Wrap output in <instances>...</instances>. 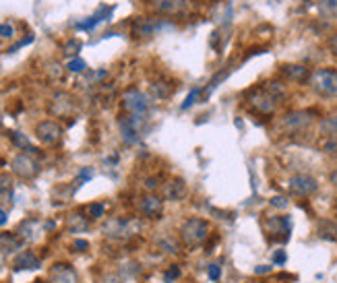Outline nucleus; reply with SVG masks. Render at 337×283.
<instances>
[{
	"instance_id": "f257e3e1",
	"label": "nucleus",
	"mask_w": 337,
	"mask_h": 283,
	"mask_svg": "<svg viewBox=\"0 0 337 283\" xmlns=\"http://www.w3.org/2000/svg\"><path fill=\"white\" fill-rule=\"evenodd\" d=\"M285 97V87L280 81H267L263 85H256L246 93V106L253 114L261 118H269L275 114L277 104Z\"/></svg>"
},
{
	"instance_id": "f03ea898",
	"label": "nucleus",
	"mask_w": 337,
	"mask_h": 283,
	"mask_svg": "<svg viewBox=\"0 0 337 283\" xmlns=\"http://www.w3.org/2000/svg\"><path fill=\"white\" fill-rule=\"evenodd\" d=\"M209 231H211V226L209 221L203 219V217H188L182 221L180 229H178V238H180L182 246L186 250H197L201 248L207 238H209Z\"/></svg>"
},
{
	"instance_id": "7ed1b4c3",
	"label": "nucleus",
	"mask_w": 337,
	"mask_h": 283,
	"mask_svg": "<svg viewBox=\"0 0 337 283\" xmlns=\"http://www.w3.org/2000/svg\"><path fill=\"white\" fill-rule=\"evenodd\" d=\"M309 87L316 95L325 99H337V70L335 68H316L309 77Z\"/></svg>"
},
{
	"instance_id": "20e7f679",
	"label": "nucleus",
	"mask_w": 337,
	"mask_h": 283,
	"mask_svg": "<svg viewBox=\"0 0 337 283\" xmlns=\"http://www.w3.org/2000/svg\"><path fill=\"white\" fill-rule=\"evenodd\" d=\"M316 116H319L316 110H292V112H287V114H283L280 118L277 126H280V130H283V133H287V135H296V133L306 130L310 124H314Z\"/></svg>"
},
{
	"instance_id": "39448f33",
	"label": "nucleus",
	"mask_w": 337,
	"mask_h": 283,
	"mask_svg": "<svg viewBox=\"0 0 337 283\" xmlns=\"http://www.w3.org/2000/svg\"><path fill=\"white\" fill-rule=\"evenodd\" d=\"M287 190H290V195L296 198H309V197L316 195L319 182L309 174H294L290 178V182H287Z\"/></svg>"
},
{
	"instance_id": "423d86ee",
	"label": "nucleus",
	"mask_w": 337,
	"mask_h": 283,
	"mask_svg": "<svg viewBox=\"0 0 337 283\" xmlns=\"http://www.w3.org/2000/svg\"><path fill=\"white\" fill-rule=\"evenodd\" d=\"M265 231L275 242H287L292 234V219L287 215H273L265 219Z\"/></svg>"
},
{
	"instance_id": "0eeeda50",
	"label": "nucleus",
	"mask_w": 337,
	"mask_h": 283,
	"mask_svg": "<svg viewBox=\"0 0 337 283\" xmlns=\"http://www.w3.org/2000/svg\"><path fill=\"white\" fill-rule=\"evenodd\" d=\"M143 120H145V116H141V114H126L120 118V135L124 139V143L135 145L141 141Z\"/></svg>"
},
{
	"instance_id": "6e6552de",
	"label": "nucleus",
	"mask_w": 337,
	"mask_h": 283,
	"mask_svg": "<svg viewBox=\"0 0 337 283\" xmlns=\"http://www.w3.org/2000/svg\"><path fill=\"white\" fill-rule=\"evenodd\" d=\"M122 106L128 114H141L145 116L147 114V110L151 108V99L149 95H145L143 91H139L137 87L133 89H128L126 93L122 95Z\"/></svg>"
},
{
	"instance_id": "1a4fd4ad",
	"label": "nucleus",
	"mask_w": 337,
	"mask_h": 283,
	"mask_svg": "<svg viewBox=\"0 0 337 283\" xmlns=\"http://www.w3.org/2000/svg\"><path fill=\"white\" fill-rule=\"evenodd\" d=\"M164 203H166V198L160 197V195H145L141 200H139V213H141L143 217L147 219H157V217H162L164 213Z\"/></svg>"
},
{
	"instance_id": "9d476101",
	"label": "nucleus",
	"mask_w": 337,
	"mask_h": 283,
	"mask_svg": "<svg viewBox=\"0 0 337 283\" xmlns=\"http://www.w3.org/2000/svg\"><path fill=\"white\" fill-rule=\"evenodd\" d=\"M13 171L19 176V178H23V180H31L37 176V171H39V166H37V161L31 157V155H27V153H21V155H17L13 159V164H11Z\"/></svg>"
},
{
	"instance_id": "9b49d317",
	"label": "nucleus",
	"mask_w": 337,
	"mask_h": 283,
	"mask_svg": "<svg viewBox=\"0 0 337 283\" xmlns=\"http://www.w3.org/2000/svg\"><path fill=\"white\" fill-rule=\"evenodd\" d=\"M35 135L44 145H56L62 139V126L56 124L54 120H44L35 126Z\"/></svg>"
},
{
	"instance_id": "f8f14e48",
	"label": "nucleus",
	"mask_w": 337,
	"mask_h": 283,
	"mask_svg": "<svg viewBox=\"0 0 337 283\" xmlns=\"http://www.w3.org/2000/svg\"><path fill=\"white\" fill-rule=\"evenodd\" d=\"M162 29L160 19H151V17H139L133 21V35L135 37H151Z\"/></svg>"
},
{
	"instance_id": "ddd939ff",
	"label": "nucleus",
	"mask_w": 337,
	"mask_h": 283,
	"mask_svg": "<svg viewBox=\"0 0 337 283\" xmlns=\"http://www.w3.org/2000/svg\"><path fill=\"white\" fill-rule=\"evenodd\" d=\"M280 77H283L285 81H292V83H306L310 73L302 64H283L280 66Z\"/></svg>"
},
{
	"instance_id": "4468645a",
	"label": "nucleus",
	"mask_w": 337,
	"mask_h": 283,
	"mask_svg": "<svg viewBox=\"0 0 337 283\" xmlns=\"http://www.w3.org/2000/svg\"><path fill=\"white\" fill-rule=\"evenodd\" d=\"M13 267H15V271H35V269L42 267V260L35 256V252L23 250V252H19V255L15 256Z\"/></svg>"
},
{
	"instance_id": "2eb2a0df",
	"label": "nucleus",
	"mask_w": 337,
	"mask_h": 283,
	"mask_svg": "<svg viewBox=\"0 0 337 283\" xmlns=\"http://www.w3.org/2000/svg\"><path fill=\"white\" fill-rule=\"evenodd\" d=\"M188 0H153V8L162 15H180L186 11Z\"/></svg>"
},
{
	"instance_id": "dca6fc26",
	"label": "nucleus",
	"mask_w": 337,
	"mask_h": 283,
	"mask_svg": "<svg viewBox=\"0 0 337 283\" xmlns=\"http://www.w3.org/2000/svg\"><path fill=\"white\" fill-rule=\"evenodd\" d=\"M131 234H135V229H133V221L128 219H114L106 227V236L110 238H128Z\"/></svg>"
},
{
	"instance_id": "f3484780",
	"label": "nucleus",
	"mask_w": 337,
	"mask_h": 283,
	"mask_svg": "<svg viewBox=\"0 0 337 283\" xmlns=\"http://www.w3.org/2000/svg\"><path fill=\"white\" fill-rule=\"evenodd\" d=\"M52 283H77V273L66 262H56L52 267Z\"/></svg>"
},
{
	"instance_id": "a211bd4d",
	"label": "nucleus",
	"mask_w": 337,
	"mask_h": 283,
	"mask_svg": "<svg viewBox=\"0 0 337 283\" xmlns=\"http://www.w3.org/2000/svg\"><path fill=\"white\" fill-rule=\"evenodd\" d=\"M112 11H114V6H100V11H97L95 15H91V17H89L87 21H83V23H77L75 27H77V29H81V31H91V29H93V27H97L102 21H106V19H110Z\"/></svg>"
},
{
	"instance_id": "6ab92c4d",
	"label": "nucleus",
	"mask_w": 337,
	"mask_h": 283,
	"mask_svg": "<svg viewBox=\"0 0 337 283\" xmlns=\"http://www.w3.org/2000/svg\"><path fill=\"white\" fill-rule=\"evenodd\" d=\"M186 197V184L182 178H174L164 186V198L166 200H182Z\"/></svg>"
},
{
	"instance_id": "aec40b11",
	"label": "nucleus",
	"mask_w": 337,
	"mask_h": 283,
	"mask_svg": "<svg viewBox=\"0 0 337 283\" xmlns=\"http://www.w3.org/2000/svg\"><path fill=\"white\" fill-rule=\"evenodd\" d=\"M23 248V238L19 234H11V231H6V234H0V250L6 252V255H13V252L21 250Z\"/></svg>"
},
{
	"instance_id": "412c9836",
	"label": "nucleus",
	"mask_w": 337,
	"mask_h": 283,
	"mask_svg": "<svg viewBox=\"0 0 337 283\" xmlns=\"http://www.w3.org/2000/svg\"><path fill=\"white\" fill-rule=\"evenodd\" d=\"M316 234L323 240H329V242H337V224L331 219H321L316 224Z\"/></svg>"
},
{
	"instance_id": "4be33fe9",
	"label": "nucleus",
	"mask_w": 337,
	"mask_h": 283,
	"mask_svg": "<svg viewBox=\"0 0 337 283\" xmlns=\"http://www.w3.org/2000/svg\"><path fill=\"white\" fill-rule=\"evenodd\" d=\"M180 238H174L170 234H166L162 238H157V246H160V250L168 252V255H178L180 252Z\"/></svg>"
},
{
	"instance_id": "5701e85b",
	"label": "nucleus",
	"mask_w": 337,
	"mask_h": 283,
	"mask_svg": "<svg viewBox=\"0 0 337 283\" xmlns=\"http://www.w3.org/2000/svg\"><path fill=\"white\" fill-rule=\"evenodd\" d=\"M319 130L323 137H337V114L323 118L319 124Z\"/></svg>"
},
{
	"instance_id": "b1692460",
	"label": "nucleus",
	"mask_w": 337,
	"mask_h": 283,
	"mask_svg": "<svg viewBox=\"0 0 337 283\" xmlns=\"http://www.w3.org/2000/svg\"><path fill=\"white\" fill-rule=\"evenodd\" d=\"M172 91H174V85L170 83H164V81H160V83H153L151 85V95L155 99H168L172 95Z\"/></svg>"
},
{
	"instance_id": "393cba45",
	"label": "nucleus",
	"mask_w": 337,
	"mask_h": 283,
	"mask_svg": "<svg viewBox=\"0 0 337 283\" xmlns=\"http://www.w3.org/2000/svg\"><path fill=\"white\" fill-rule=\"evenodd\" d=\"M8 139H11L17 147H21V149L29 151V153H35V147H33L31 143H29V139H27V137H23L21 133H17V130H8Z\"/></svg>"
},
{
	"instance_id": "a878e982",
	"label": "nucleus",
	"mask_w": 337,
	"mask_h": 283,
	"mask_svg": "<svg viewBox=\"0 0 337 283\" xmlns=\"http://www.w3.org/2000/svg\"><path fill=\"white\" fill-rule=\"evenodd\" d=\"M319 13L325 19L337 17V0H321L319 2Z\"/></svg>"
},
{
	"instance_id": "bb28decb",
	"label": "nucleus",
	"mask_w": 337,
	"mask_h": 283,
	"mask_svg": "<svg viewBox=\"0 0 337 283\" xmlns=\"http://www.w3.org/2000/svg\"><path fill=\"white\" fill-rule=\"evenodd\" d=\"M68 227L73 231H83L89 227V217H83L81 213H75V215L68 217Z\"/></svg>"
},
{
	"instance_id": "cd10ccee",
	"label": "nucleus",
	"mask_w": 337,
	"mask_h": 283,
	"mask_svg": "<svg viewBox=\"0 0 337 283\" xmlns=\"http://www.w3.org/2000/svg\"><path fill=\"white\" fill-rule=\"evenodd\" d=\"M321 151L325 155L337 159V137H325L321 143Z\"/></svg>"
},
{
	"instance_id": "c85d7f7f",
	"label": "nucleus",
	"mask_w": 337,
	"mask_h": 283,
	"mask_svg": "<svg viewBox=\"0 0 337 283\" xmlns=\"http://www.w3.org/2000/svg\"><path fill=\"white\" fill-rule=\"evenodd\" d=\"M87 213H89V219H102L106 213V205L104 203H91L87 207Z\"/></svg>"
},
{
	"instance_id": "c756f323",
	"label": "nucleus",
	"mask_w": 337,
	"mask_h": 283,
	"mask_svg": "<svg viewBox=\"0 0 337 283\" xmlns=\"http://www.w3.org/2000/svg\"><path fill=\"white\" fill-rule=\"evenodd\" d=\"M201 93H203V89L201 87H197V89H193L191 91V93H188L186 95V99H184V104L180 106L182 110H188V108H191L193 104H197V102H199V97H201Z\"/></svg>"
},
{
	"instance_id": "7c9ffc66",
	"label": "nucleus",
	"mask_w": 337,
	"mask_h": 283,
	"mask_svg": "<svg viewBox=\"0 0 337 283\" xmlns=\"http://www.w3.org/2000/svg\"><path fill=\"white\" fill-rule=\"evenodd\" d=\"M180 275H182L180 267H178V265H170V267H168V271L164 273V281L166 283H174L176 279H180Z\"/></svg>"
},
{
	"instance_id": "2f4dec72",
	"label": "nucleus",
	"mask_w": 337,
	"mask_h": 283,
	"mask_svg": "<svg viewBox=\"0 0 337 283\" xmlns=\"http://www.w3.org/2000/svg\"><path fill=\"white\" fill-rule=\"evenodd\" d=\"M66 68L71 70V73H83V70L87 68V64H85V60H81V58H73L71 62L66 64Z\"/></svg>"
},
{
	"instance_id": "473e14b6",
	"label": "nucleus",
	"mask_w": 337,
	"mask_h": 283,
	"mask_svg": "<svg viewBox=\"0 0 337 283\" xmlns=\"http://www.w3.org/2000/svg\"><path fill=\"white\" fill-rule=\"evenodd\" d=\"M11 190H13V180H11V176L0 174V195H6V193H11Z\"/></svg>"
},
{
	"instance_id": "72a5a7b5",
	"label": "nucleus",
	"mask_w": 337,
	"mask_h": 283,
	"mask_svg": "<svg viewBox=\"0 0 337 283\" xmlns=\"http://www.w3.org/2000/svg\"><path fill=\"white\" fill-rule=\"evenodd\" d=\"M207 275H209L211 281H220V277H222V267L213 262V265L207 267Z\"/></svg>"
},
{
	"instance_id": "f704fd0d",
	"label": "nucleus",
	"mask_w": 337,
	"mask_h": 283,
	"mask_svg": "<svg viewBox=\"0 0 337 283\" xmlns=\"http://www.w3.org/2000/svg\"><path fill=\"white\" fill-rule=\"evenodd\" d=\"M13 35H15V29H13L11 23H2V25H0V37L8 39V37H13Z\"/></svg>"
},
{
	"instance_id": "c9c22d12",
	"label": "nucleus",
	"mask_w": 337,
	"mask_h": 283,
	"mask_svg": "<svg viewBox=\"0 0 337 283\" xmlns=\"http://www.w3.org/2000/svg\"><path fill=\"white\" fill-rule=\"evenodd\" d=\"M31 42H33V35H27L25 39H21V42H17V44H15L13 48H8V54H15V52H17V50H19V48H23V46H27V44H31Z\"/></svg>"
},
{
	"instance_id": "e433bc0d",
	"label": "nucleus",
	"mask_w": 337,
	"mask_h": 283,
	"mask_svg": "<svg viewBox=\"0 0 337 283\" xmlns=\"http://www.w3.org/2000/svg\"><path fill=\"white\" fill-rule=\"evenodd\" d=\"M73 246H75L79 252H85V250L89 248V242H87V240H81V238H77V240L73 242Z\"/></svg>"
},
{
	"instance_id": "4c0bfd02",
	"label": "nucleus",
	"mask_w": 337,
	"mask_h": 283,
	"mask_svg": "<svg viewBox=\"0 0 337 283\" xmlns=\"http://www.w3.org/2000/svg\"><path fill=\"white\" fill-rule=\"evenodd\" d=\"M271 205L273 207H280V209H285L287 207V200H285V197H273L271 198Z\"/></svg>"
},
{
	"instance_id": "58836bf2",
	"label": "nucleus",
	"mask_w": 337,
	"mask_h": 283,
	"mask_svg": "<svg viewBox=\"0 0 337 283\" xmlns=\"http://www.w3.org/2000/svg\"><path fill=\"white\" fill-rule=\"evenodd\" d=\"M285 260H287V256H285L283 250H277L275 255H273V262H275V265H283Z\"/></svg>"
},
{
	"instance_id": "ea45409f",
	"label": "nucleus",
	"mask_w": 337,
	"mask_h": 283,
	"mask_svg": "<svg viewBox=\"0 0 337 283\" xmlns=\"http://www.w3.org/2000/svg\"><path fill=\"white\" fill-rule=\"evenodd\" d=\"M327 46H329V52H331L333 56H337V33L329 37V42H327Z\"/></svg>"
},
{
	"instance_id": "a19ab883",
	"label": "nucleus",
	"mask_w": 337,
	"mask_h": 283,
	"mask_svg": "<svg viewBox=\"0 0 337 283\" xmlns=\"http://www.w3.org/2000/svg\"><path fill=\"white\" fill-rule=\"evenodd\" d=\"M145 186L149 188V190H155L160 184H157V178H149V180H145Z\"/></svg>"
},
{
	"instance_id": "79ce46f5",
	"label": "nucleus",
	"mask_w": 337,
	"mask_h": 283,
	"mask_svg": "<svg viewBox=\"0 0 337 283\" xmlns=\"http://www.w3.org/2000/svg\"><path fill=\"white\" fill-rule=\"evenodd\" d=\"M79 48H81V44H79V42H71L66 46V54H73L75 50H79Z\"/></svg>"
},
{
	"instance_id": "37998d69",
	"label": "nucleus",
	"mask_w": 337,
	"mask_h": 283,
	"mask_svg": "<svg viewBox=\"0 0 337 283\" xmlns=\"http://www.w3.org/2000/svg\"><path fill=\"white\" fill-rule=\"evenodd\" d=\"M269 271H271V267H267V265H261V267H256V269H254L256 275H265V273H269Z\"/></svg>"
},
{
	"instance_id": "c03bdc74",
	"label": "nucleus",
	"mask_w": 337,
	"mask_h": 283,
	"mask_svg": "<svg viewBox=\"0 0 337 283\" xmlns=\"http://www.w3.org/2000/svg\"><path fill=\"white\" fill-rule=\"evenodd\" d=\"M329 182H331V184L337 188V168L331 171V174H329Z\"/></svg>"
},
{
	"instance_id": "a18cd8bd",
	"label": "nucleus",
	"mask_w": 337,
	"mask_h": 283,
	"mask_svg": "<svg viewBox=\"0 0 337 283\" xmlns=\"http://www.w3.org/2000/svg\"><path fill=\"white\" fill-rule=\"evenodd\" d=\"M6 219H8V217H6V211L0 209V226H4V224H6Z\"/></svg>"
}]
</instances>
